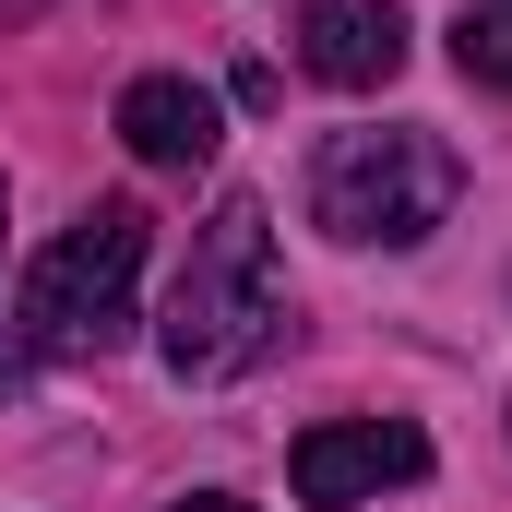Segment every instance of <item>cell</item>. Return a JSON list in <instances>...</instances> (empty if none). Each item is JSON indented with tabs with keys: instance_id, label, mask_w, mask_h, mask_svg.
Instances as JSON below:
<instances>
[{
	"instance_id": "6da1fadb",
	"label": "cell",
	"mask_w": 512,
	"mask_h": 512,
	"mask_svg": "<svg viewBox=\"0 0 512 512\" xmlns=\"http://www.w3.org/2000/svg\"><path fill=\"white\" fill-rule=\"evenodd\" d=\"M286 334V274H274V215L251 191L215 203V227L191 239V274L167 286V322H155V358L179 382H239L262 346Z\"/></svg>"
},
{
	"instance_id": "7a4b0ae2",
	"label": "cell",
	"mask_w": 512,
	"mask_h": 512,
	"mask_svg": "<svg viewBox=\"0 0 512 512\" xmlns=\"http://www.w3.org/2000/svg\"><path fill=\"white\" fill-rule=\"evenodd\" d=\"M465 203V167L441 131H334L310 155V227L346 251H417Z\"/></svg>"
},
{
	"instance_id": "3957f363",
	"label": "cell",
	"mask_w": 512,
	"mask_h": 512,
	"mask_svg": "<svg viewBox=\"0 0 512 512\" xmlns=\"http://www.w3.org/2000/svg\"><path fill=\"white\" fill-rule=\"evenodd\" d=\"M143 251H155L143 203H96V215H72L60 251L24 274V334H12V358H96V346H120Z\"/></svg>"
},
{
	"instance_id": "277c9868",
	"label": "cell",
	"mask_w": 512,
	"mask_h": 512,
	"mask_svg": "<svg viewBox=\"0 0 512 512\" xmlns=\"http://www.w3.org/2000/svg\"><path fill=\"white\" fill-rule=\"evenodd\" d=\"M429 477V441L405 429V417H322V429H298V453H286V489L310 512H358L370 489H417Z\"/></svg>"
},
{
	"instance_id": "5b68a950",
	"label": "cell",
	"mask_w": 512,
	"mask_h": 512,
	"mask_svg": "<svg viewBox=\"0 0 512 512\" xmlns=\"http://www.w3.org/2000/svg\"><path fill=\"white\" fill-rule=\"evenodd\" d=\"M298 72L334 96H370L405 72V12L393 0H298Z\"/></svg>"
},
{
	"instance_id": "8992f818",
	"label": "cell",
	"mask_w": 512,
	"mask_h": 512,
	"mask_svg": "<svg viewBox=\"0 0 512 512\" xmlns=\"http://www.w3.org/2000/svg\"><path fill=\"white\" fill-rule=\"evenodd\" d=\"M120 143L143 167H203L227 131H215V96L191 72H143V84H120Z\"/></svg>"
},
{
	"instance_id": "52a82bcc",
	"label": "cell",
	"mask_w": 512,
	"mask_h": 512,
	"mask_svg": "<svg viewBox=\"0 0 512 512\" xmlns=\"http://www.w3.org/2000/svg\"><path fill=\"white\" fill-rule=\"evenodd\" d=\"M453 60H465V84L512 96V0H465L453 12Z\"/></svg>"
},
{
	"instance_id": "ba28073f",
	"label": "cell",
	"mask_w": 512,
	"mask_h": 512,
	"mask_svg": "<svg viewBox=\"0 0 512 512\" xmlns=\"http://www.w3.org/2000/svg\"><path fill=\"white\" fill-rule=\"evenodd\" d=\"M167 512H251L239 489H191V501H167Z\"/></svg>"
},
{
	"instance_id": "9c48e42d",
	"label": "cell",
	"mask_w": 512,
	"mask_h": 512,
	"mask_svg": "<svg viewBox=\"0 0 512 512\" xmlns=\"http://www.w3.org/2000/svg\"><path fill=\"white\" fill-rule=\"evenodd\" d=\"M0 227H12V191H0Z\"/></svg>"
},
{
	"instance_id": "30bf717a",
	"label": "cell",
	"mask_w": 512,
	"mask_h": 512,
	"mask_svg": "<svg viewBox=\"0 0 512 512\" xmlns=\"http://www.w3.org/2000/svg\"><path fill=\"white\" fill-rule=\"evenodd\" d=\"M0 12H12V0H0Z\"/></svg>"
}]
</instances>
